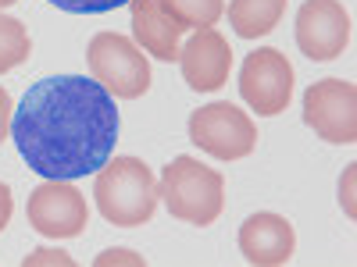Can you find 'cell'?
Returning a JSON list of instances; mask_svg holds the SVG:
<instances>
[{
	"label": "cell",
	"mask_w": 357,
	"mask_h": 267,
	"mask_svg": "<svg viewBox=\"0 0 357 267\" xmlns=\"http://www.w3.org/2000/svg\"><path fill=\"white\" fill-rule=\"evenodd\" d=\"M129 11H132V36L136 47L143 54L158 57V61H178V40H183V29H178L158 0H129Z\"/></svg>",
	"instance_id": "obj_12"
},
{
	"label": "cell",
	"mask_w": 357,
	"mask_h": 267,
	"mask_svg": "<svg viewBox=\"0 0 357 267\" xmlns=\"http://www.w3.org/2000/svg\"><path fill=\"white\" fill-rule=\"evenodd\" d=\"M304 122L325 139L347 146L357 139V89L347 79H321L304 93Z\"/></svg>",
	"instance_id": "obj_8"
},
{
	"label": "cell",
	"mask_w": 357,
	"mask_h": 267,
	"mask_svg": "<svg viewBox=\"0 0 357 267\" xmlns=\"http://www.w3.org/2000/svg\"><path fill=\"white\" fill-rule=\"evenodd\" d=\"M240 97L261 118L282 114L293 100V65L275 47H257L240 68Z\"/></svg>",
	"instance_id": "obj_6"
},
{
	"label": "cell",
	"mask_w": 357,
	"mask_h": 267,
	"mask_svg": "<svg viewBox=\"0 0 357 267\" xmlns=\"http://www.w3.org/2000/svg\"><path fill=\"white\" fill-rule=\"evenodd\" d=\"M15 4V0H0V8H11Z\"/></svg>",
	"instance_id": "obj_21"
},
{
	"label": "cell",
	"mask_w": 357,
	"mask_h": 267,
	"mask_svg": "<svg viewBox=\"0 0 357 267\" xmlns=\"http://www.w3.org/2000/svg\"><path fill=\"white\" fill-rule=\"evenodd\" d=\"M286 11V0H232L229 4V25L236 29L240 40L268 36L279 25Z\"/></svg>",
	"instance_id": "obj_13"
},
{
	"label": "cell",
	"mask_w": 357,
	"mask_h": 267,
	"mask_svg": "<svg viewBox=\"0 0 357 267\" xmlns=\"http://www.w3.org/2000/svg\"><path fill=\"white\" fill-rule=\"evenodd\" d=\"M50 4L61 11H72V15H104V11L129 4V0H50Z\"/></svg>",
	"instance_id": "obj_16"
},
{
	"label": "cell",
	"mask_w": 357,
	"mask_h": 267,
	"mask_svg": "<svg viewBox=\"0 0 357 267\" xmlns=\"http://www.w3.org/2000/svg\"><path fill=\"white\" fill-rule=\"evenodd\" d=\"M25 218L43 239H75L89 225V207H86V196L72 182L47 178L43 186L29 193Z\"/></svg>",
	"instance_id": "obj_7"
},
{
	"label": "cell",
	"mask_w": 357,
	"mask_h": 267,
	"mask_svg": "<svg viewBox=\"0 0 357 267\" xmlns=\"http://www.w3.org/2000/svg\"><path fill=\"white\" fill-rule=\"evenodd\" d=\"M89 72L118 100H139L151 89V61L143 57L136 40L122 33H97L89 40Z\"/></svg>",
	"instance_id": "obj_4"
},
{
	"label": "cell",
	"mask_w": 357,
	"mask_h": 267,
	"mask_svg": "<svg viewBox=\"0 0 357 267\" xmlns=\"http://www.w3.org/2000/svg\"><path fill=\"white\" fill-rule=\"evenodd\" d=\"M29 50H33V43H29L25 25L18 18H11V15H0V75L25 65Z\"/></svg>",
	"instance_id": "obj_15"
},
{
	"label": "cell",
	"mask_w": 357,
	"mask_h": 267,
	"mask_svg": "<svg viewBox=\"0 0 357 267\" xmlns=\"http://www.w3.org/2000/svg\"><path fill=\"white\" fill-rule=\"evenodd\" d=\"M11 139L40 178H75L100 171L118 143L114 97L86 75H54L29 86L11 114Z\"/></svg>",
	"instance_id": "obj_1"
},
{
	"label": "cell",
	"mask_w": 357,
	"mask_h": 267,
	"mask_svg": "<svg viewBox=\"0 0 357 267\" xmlns=\"http://www.w3.org/2000/svg\"><path fill=\"white\" fill-rule=\"evenodd\" d=\"M178 65H183V79L197 93H215L229 82L232 72V50L229 40L218 29H197V36L178 47Z\"/></svg>",
	"instance_id": "obj_10"
},
{
	"label": "cell",
	"mask_w": 357,
	"mask_h": 267,
	"mask_svg": "<svg viewBox=\"0 0 357 267\" xmlns=\"http://www.w3.org/2000/svg\"><path fill=\"white\" fill-rule=\"evenodd\" d=\"M161 203L168 214L186 225H211L225 207V178L222 171L200 164L197 157H175L161 171Z\"/></svg>",
	"instance_id": "obj_3"
},
{
	"label": "cell",
	"mask_w": 357,
	"mask_h": 267,
	"mask_svg": "<svg viewBox=\"0 0 357 267\" xmlns=\"http://www.w3.org/2000/svg\"><path fill=\"white\" fill-rule=\"evenodd\" d=\"M11 211H15V200H11V186H8V182H0V232L8 228V221H11Z\"/></svg>",
	"instance_id": "obj_19"
},
{
	"label": "cell",
	"mask_w": 357,
	"mask_h": 267,
	"mask_svg": "<svg viewBox=\"0 0 357 267\" xmlns=\"http://www.w3.org/2000/svg\"><path fill=\"white\" fill-rule=\"evenodd\" d=\"M296 47L311 61H336L350 43V15L340 0H304L296 11Z\"/></svg>",
	"instance_id": "obj_9"
},
{
	"label": "cell",
	"mask_w": 357,
	"mask_h": 267,
	"mask_svg": "<svg viewBox=\"0 0 357 267\" xmlns=\"http://www.w3.org/2000/svg\"><path fill=\"white\" fill-rule=\"evenodd\" d=\"M114 260H118V264H122V260H126V264H143V260H139V257H132L129 250H111V253H104L97 264H114Z\"/></svg>",
	"instance_id": "obj_20"
},
{
	"label": "cell",
	"mask_w": 357,
	"mask_h": 267,
	"mask_svg": "<svg viewBox=\"0 0 357 267\" xmlns=\"http://www.w3.org/2000/svg\"><path fill=\"white\" fill-rule=\"evenodd\" d=\"M190 143L215 161H243L257 146V125L236 104H207L190 114Z\"/></svg>",
	"instance_id": "obj_5"
},
{
	"label": "cell",
	"mask_w": 357,
	"mask_h": 267,
	"mask_svg": "<svg viewBox=\"0 0 357 267\" xmlns=\"http://www.w3.org/2000/svg\"><path fill=\"white\" fill-rule=\"evenodd\" d=\"M93 200L100 207L104 221H111L114 228H139L154 218L161 203V189H158L154 171L139 157H114L97 171Z\"/></svg>",
	"instance_id": "obj_2"
},
{
	"label": "cell",
	"mask_w": 357,
	"mask_h": 267,
	"mask_svg": "<svg viewBox=\"0 0 357 267\" xmlns=\"http://www.w3.org/2000/svg\"><path fill=\"white\" fill-rule=\"evenodd\" d=\"M33 264H72V257L61 250H36L33 257H25V267H33Z\"/></svg>",
	"instance_id": "obj_17"
},
{
	"label": "cell",
	"mask_w": 357,
	"mask_h": 267,
	"mask_svg": "<svg viewBox=\"0 0 357 267\" xmlns=\"http://www.w3.org/2000/svg\"><path fill=\"white\" fill-rule=\"evenodd\" d=\"M158 4L178 29H215V22L225 15L222 0H158Z\"/></svg>",
	"instance_id": "obj_14"
},
{
	"label": "cell",
	"mask_w": 357,
	"mask_h": 267,
	"mask_svg": "<svg viewBox=\"0 0 357 267\" xmlns=\"http://www.w3.org/2000/svg\"><path fill=\"white\" fill-rule=\"evenodd\" d=\"M11 114H15L11 97H8V89L0 86V143H4V139H8V132H11Z\"/></svg>",
	"instance_id": "obj_18"
},
{
	"label": "cell",
	"mask_w": 357,
	"mask_h": 267,
	"mask_svg": "<svg viewBox=\"0 0 357 267\" xmlns=\"http://www.w3.org/2000/svg\"><path fill=\"white\" fill-rule=\"evenodd\" d=\"M293 250H296V232H293V225L282 214L261 211V214H250L240 225V253L254 267L289 264Z\"/></svg>",
	"instance_id": "obj_11"
}]
</instances>
